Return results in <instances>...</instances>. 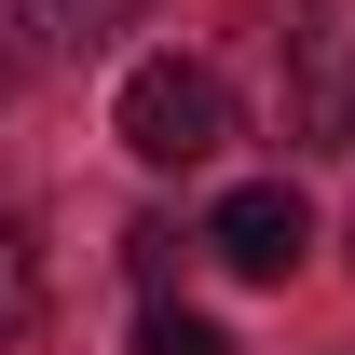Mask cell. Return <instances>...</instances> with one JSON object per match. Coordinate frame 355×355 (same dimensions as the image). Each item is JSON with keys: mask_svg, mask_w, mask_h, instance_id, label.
<instances>
[{"mask_svg": "<svg viewBox=\"0 0 355 355\" xmlns=\"http://www.w3.org/2000/svg\"><path fill=\"white\" fill-rule=\"evenodd\" d=\"M110 123H123L137 164H219V137H232V83L205 69V55H137L123 96H110Z\"/></svg>", "mask_w": 355, "mask_h": 355, "instance_id": "obj_1", "label": "cell"}, {"mask_svg": "<svg viewBox=\"0 0 355 355\" xmlns=\"http://www.w3.org/2000/svg\"><path fill=\"white\" fill-rule=\"evenodd\" d=\"M273 83L314 150H355V0H273Z\"/></svg>", "mask_w": 355, "mask_h": 355, "instance_id": "obj_2", "label": "cell"}, {"mask_svg": "<svg viewBox=\"0 0 355 355\" xmlns=\"http://www.w3.org/2000/svg\"><path fill=\"white\" fill-rule=\"evenodd\" d=\"M205 246H219L246 287H287V273H301V246H314V219H301V191H287V178H246V191H219Z\"/></svg>", "mask_w": 355, "mask_h": 355, "instance_id": "obj_3", "label": "cell"}, {"mask_svg": "<svg viewBox=\"0 0 355 355\" xmlns=\"http://www.w3.org/2000/svg\"><path fill=\"white\" fill-rule=\"evenodd\" d=\"M123 14H137V0H14V28H28V42H55V55H96Z\"/></svg>", "mask_w": 355, "mask_h": 355, "instance_id": "obj_4", "label": "cell"}, {"mask_svg": "<svg viewBox=\"0 0 355 355\" xmlns=\"http://www.w3.org/2000/svg\"><path fill=\"white\" fill-rule=\"evenodd\" d=\"M42 328V246H28V219H0V355Z\"/></svg>", "mask_w": 355, "mask_h": 355, "instance_id": "obj_5", "label": "cell"}, {"mask_svg": "<svg viewBox=\"0 0 355 355\" xmlns=\"http://www.w3.org/2000/svg\"><path fill=\"white\" fill-rule=\"evenodd\" d=\"M137 355H232V328L191 314V301H150V314H137Z\"/></svg>", "mask_w": 355, "mask_h": 355, "instance_id": "obj_6", "label": "cell"}, {"mask_svg": "<svg viewBox=\"0 0 355 355\" xmlns=\"http://www.w3.org/2000/svg\"><path fill=\"white\" fill-rule=\"evenodd\" d=\"M0 96H14V55H0Z\"/></svg>", "mask_w": 355, "mask_h": 355, "instance_id": "obj_7", "label": "cell"}]
</instances>
